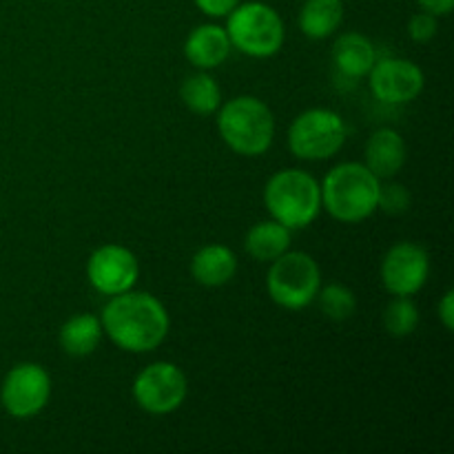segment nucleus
<instances>
[{"label":"nucleus","instance_id":"nucleus-2","mask_svg":"<svg viewBox=\"0 0 454 454\" xmlns=\"http://www.w3.org/2000/svg\"><path fill=\"white\" fill-rule=\"evenodd\" d=\"M322 208L341 224H359L380 207L381 180L364 162H341L326 173Z\"/></svg>","mask_w":454,"mask_h":454},{"label":"nucleus","instance_id":"nucleus-22","mask_svg":"<svg viewBox=\"0 0 454 454\" xmlns=\"http://www.w3.org/2000/svg\"><path fill=\"white\" fill-rule=\"evenodd\" d=\"M384 328L393 337H408L419 326V309L411 297H395L384 310Z\"/></svg>","mask_w":454,"mask_h":454},{"label":"nucleus","instance_id":"nucleus-10","mask_svg":"<svg viewBox=\"0 0 454 454\" xmlns=\"http://www.w3.org/2000/svg\"><path fill=\"white\" fill-rule=\"evenodd\" d=\"M140 264L131 248L122 244H102L89 255L87 279L100 295L114 297L136 288Z\"/></svg>","mask_w":454,"mask_h":454},{"label":"nucleus","instance_id":"nucleus-8","mask_svg":"<svg viewBox=\"0 0 454 454\" xmlns=\"http://www.w3.org/2000/svg\"><path fill=\"white\" fill-rule=\"evenodd\" d=\"M133 399L149 415H171L189 395L184 371L171 362H153L133 380Z\"/></svg>","mask_w":454,"mask_h":454},{"label":"nucleus","instance_id":"nucleus-19","mask_svg":"<svg viewBox=\"0 0 454 454\" xmlns=\"http://www.w3.org/2000/svg\"><path fill=\"white\" fill-rule=\"evenodd\" d=\"M244 248L255 262H273L291 248V229L279 224L278 220L257 222L248 229Z\"/></svg>","mask_w":454,"mask_h":454},{"label":"nucleus","instance_id":"nucleus-20","mask_svg":"<svg viewBox=\"0 0 454 454\" xmlns=\"http://www.w3.org/2000/svg\"><path fill=\"white\" fill-rule=\"evenodd\" d=\"M180 98L195 115H213L222 106V89L208 71L189 75L180 87Z\"/></svg>","mask_w":454,"mask_h":454},{"label":"nucleus","instance_id":"nucleus-16","mask_svg":"<svg viewBox=\"0 0 454 454\" xmlns=\"http://www.w3.org/2000/svg\"><path fill=\"white\" fill-rule=\"evenodd\" d=\"M235 273H238V257L224 244H207L191 260V275L200 286H224L235 278Z\"/></svg>","mask_w":454,"mask_h":454},{"label":"nucleus","instance_id":"nucleus-6","mask_svg":"<svg viewBox=\"0 0 454 454\" xmlns=\"http://www.w3.org/2000/svg\"><path fill=\"white\" fill-rule=\"evenodd\" d=\"M322 286V270L313 255L304 251H291L270 262L266 273L269 297L286 310H301L310 306Z\"/></svg>","mask_w":454,"mask_h":454},{"label":"nucleus","instance_id":"nucleus-1","mask_svg":"<svg viewBox=\"0 0 454 454\" xmlns=\"http://www.w3.org/2000/svg\"><path fill=\"white\" fill-rule=\"evenodd\" d=\"M105 335L124 353H151L168 335L171 317L158 297L142 291L114 295L100 313Z\"/></svg>","mask_w":454,"mask_h":454},{"label":"nucleus","instance_id":"nucleus-23","mask_svg":"<svg viewBox=\"0 0 454 454\" xmlns=\"http://www.w3.org/2000/svg\"><path fill=\"white\" fill-rule=\"evenodd\" d=\"M411 191L406 189L403 184H381L380 191V207L381 211L390 213V215H402L411 208Z\"/></svg>","mask_w":454,"mask_h":454},{"label":"nucleus","instance_id":"nucleus-12","mask_svg":"<svg viewBox=\"0 0 454 454\" xmlns=\"http://www.w3.org/2000/svg\"><path fill=\"white\" fill-rule=\"evenodd\" d=\"M368 84L372 96L386 105H408L426 87V75L408 58H377L368 71Z\"/></svg>","mask_w":454,"mask_h":454},{"label":"nucleus","instance_id":"nucleus-27","mask_svg":"<svg viewBox=\"0 0 454 454\" xmlns=\"http://www.w3.org/2000/svg\"><path fill=\"white\" fill-rule=\"evenodd\" d=\"M417 4L421 7V12H428L437 18L448 16L454 9V0H417Z\"/></svg>","mask_w":454,"mask_h":454},{"label":"nucleus","instance_id":"nucleus-14","mask_svg":"<svg viewBox=\"0 0 454 454\" xmlns=\"http://www.w3.org/2000/svg\"><path fill=\"white\" fill-rule=\"evenodd\" d=\"M231 49L233 47L224 27L207 22L195 27L189 34L184 43V56L195 69L211 71L231 56Z\"/></svg>","mask_w":454,"mask_h":454},{"label":"nucleus","instance_id":"nucleus-3","mask_svg":"<svg viewBox=\"0 0 454 454\" xmlns=\"http://www.w3.org/2000/svg\"><path fill=\"white\" fill-rule=\"evenodd\" d=\"M217 131L233 153L257 158L270 149L275 137V118L264 100L238 96L222 102L217 109Z\"/></svg>","mask_w":454,"mask_h":454},{"label":"nucleus","instance_id":"nucleus-5","mask_svg":"<svg viewBox=\"0 0 454 454\" xmlns=\"http://www.w3.org/2000/svg\"><path fill=\"white\" fill-rule=\"evenodd\" d=\"M226 34L231 47L248 58H270L282 49L286 29L278 9L260 0L239 3L226 16Z\"/></svg>","mask_w":454,"mask_h":454},{"label":"nucleus","instance_id":"nucleus-13","mask_svg":"<svg viewBox=\"0 0 454 454\" xmlns=\"http://www.w3.org/2000/svg\"><path fill=\"white\" fill-rule=\"evenodd\" d=\"M406 142L395 129H377L366 142L364 151V164L375 173L380 180H390L397 176L406 164Z\"/></svg>","mask_w":454,"mask_h":454},{"label":"nucleus","instance_id":"nucleus-26","mask_svg":"<svg viewBox=\"0 0 454 454\" xmlns=\"http://www.w3.org/2000/svg\"><path fill=\"white\" fill-rule=\"evenodd\" d=\"M437 313H439V319H442L443 328L450 333L454 328V291L452 288H448V291L443 293L442 300H439Z\"/></svg>","mask_w":454,"mask_h":454},{"label":"nucleus","instance_id":"nucleus-15","mask_svg":"<svg viewBox=\"0 0 454 454\" xmlns=\"http://www.w3.org/2000/svg\"><path fill=\"white\" fill-rule=\"evenodd\" d=\"M333 65L341 75L350 80L366 78L368 71L377 62V49L371 40L357 31H346L333 44Z\"/></svg>","mask_w":454,"mask_h":454},{"label":"nucleus","instance_id":"nucleus-21","mask_svg":"<svg viewBox=\"0 0 454 454\" xmlns=\"http://www.w3.org/2000/svg\"><path fill=\"white\" fill-rule=\"evenodd\" d=\"M315 301L319 304V310L326 315L333 322H344L350 319L357 310V297L344 284H328V286H319Z\"/></svg>","mask_w":454,"mask_h":454},{"label":"nucleus","instance_id":"nucleus-11","mask_svg":"<svg viewBox=\"0 0 454 454\" xmlns=\"http://www.w3.org/2000/svg\"><path fill=\"white\" fill-rule=\"evenodd\" d=\"M428 253L415 242L395 244L381 260V284L393 297L417 295L428 282Z\"/></svg>","mask_w":454,"mask_h":454},{"label":"nucleus","instance_id":"nucleus-17","mask_svg":"<svg viewBox=\"0 0 454 454\" xmlns=\"http://www.w3.org/2000/svg\"><path fill=\"white\" fill-rule=\"evenodd\" d=\"M102 335V322L98 315L80 313L67 319L58 333V344L71 357H87V355L96 353L100 346Z\"/></svg>","mask_w":454,"mask_h":454},{"label":"nucleus","instance_id":"nucleus-24","mask_svg":"<svg viewBox=\"0 0 454 454\" xmlns=\"http://www.w3.org/2000/svg\"><path fill=\"white\" fill-rule=\"evenodd\" d=\"M439 18L433 16L428 12H419L411 18L408 22V35H411L415 43H430V40L437 35L439 29Z\"/></svg>","mask_w":454,"mask_h":454},{"label":"nucleus","instance_id":"nucleus-18","mask_svg":"<svg viewBox=\"0 0 454 454\" xmlns=\"http://www.w3.org/2000/svg\"><path fill=\"white\" fill-rule=\"evenodd\" d=\"M344 22V0H306L297 16L300 31L310 40L331 38Z\"/></svg>","mask_w":454,"mask_h":454},{"label":"nucleus","instance_id":"nucleus-9","mask_svg":"<svg viewBox=\"0 0 454 454\" xmlns=\"http://www.w3.org/2000/svg\"><path fill=\"white\" fill-rule=\"evenodd\" d=\"M51 399V377L40 364H16L0 386V403L13 419H31L47 408Z\"/></svg>","mask_w":454,"mask_h":454},{"label":"nucleus","instance_id":"nucleus-7","mask_svg":"<svg viewBox=\"0 0 454 454\" xmlns=\"http://www.w3.org/2000/svg\"><path fill=\"white\" fill-rule=\"evenodd\" d=\"M346 137H348V129H346L344 118L333 109L315 106L293 120L286 140L295 158L319 162V160H328L340 153Z\"/></svg>","mask_w":454,"mask_h":454},{"label":"nucleus","instance_id":"nucleus-4","mask_svg":"<svg viewBox=\"0 0 454 454\" xmlns=\"http://www.w3.org/2000/svg\"><path fill=\"white\" fill-rule=\"evenodd\" d=\"M266 211L288 229H306L322 211L319 182L301 168H282L264 186Z\"/></svg>","mask_w":454,"mask_h":454},{"label":"nucleus","instance_id":"nucleus-25","mask_svg":"<svg viewBox=\"0 0 454 454\" xmlns=\"http://www.w3.org/2000/svg\"><path fill=\"white\" fill-rule=\"evenodd\" d=\"M195 7L211 18H226L242 0H193Z\"/></svg>","mask_w":454,"mask_h":454}]
</instances>
